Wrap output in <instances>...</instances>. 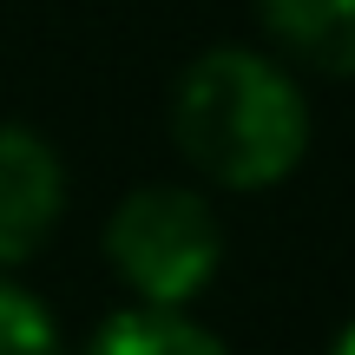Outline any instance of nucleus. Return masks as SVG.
Returning a JSON list of instances; mask_svg holds the SVG:
<instances>
[{
	"mask_svg": "<svg viewBox=\"0 0 355 355\" xmlns=\"http://www.w3.org/2000/svg\"><path fill=\"white\" fill-rule=\"evenodd\" d=\"M0 355H66L60 316L20 277H0Z\"/></svg>",
	"mask_w": 355,
	"mask_h": 355,
	"instance_id": "6",
	"label": "nucleus"
},
{
	"mask_svg": "<svg viewBox=\"0 0 355 355\" xmlns=\"http://www.w3.org/2000/svg\"><path fill=\"white\" fill-rule=\"evenodd\" d=\"M283 66L355 79V0H250Z\"/></svg>",
	"mask_w": 355,
	"mask_h": 355,
	"instance_id": "4",
	"label": "nucleus"
},
{
	"mask_svg": "<svg viewBox=\"0 0 355 355\" xmlns=\"http://www.w3.org/2000/svg\"><path fill=\"white\" fill-rule=\"evenodd\" d=\"M309 92L263 46H204L171 86V145L211 191L257 198L303 171Z\"/></svg>",
	"mask_w": 355,
	"mask_h": 355,
	"instance_id": "1",
	"label": "nucleus"
},
{
	"mask_svg": "<svg viewBox=\"0 0 355 355\" xmlns=\"http://www.w3.org/2000/svg\"><path fill=\"white\" fill-rule=\"evenodd\" d=\"M329 355H355V316H349V322H343V329H336V336H329Z\"/></svg>",
	"mask_w": 355,
	"mask_h": 355,
	"instance_id": "7",
	"label": "nucleus"
},
{
	"mask_svg": "<svg viewBox=\"0 0 355 355\" xmlns=\"http://www.w3.org/2000/svg\"><path fill=\"white\" fill-rule=\"evenodd\" d=\"M79 355H237L211 322H198L191 309H112L99 329L86 336Z\"/></svg>",
	"mask_w": 355,
	"mask_h": 355,
	"instance_id": "5",
	"label": "nucleus"
},
{
	"mask_svg": "<svg viewBox=\"0 0 355 355\" xmlns=\"http://www.w3.org/2000/svg\"><path fill=\"white\" fill-rule=\"evenodd\" d=\"M66 217V158L46 132L0 119V277L26 270Z\"/></svg>",
	"mask_w": 355,
	"mask_h": 355,
	"instance_id": "3",
	"label": "nucleus"
},
{
	"mask_svg": "<svg viewBox=\"0 0 355 355\" xmlns=\"http://www.w3.org/2000/svg\"><path fill=\"white\" fill-rule=\"evenodd\" d=\"M99 250L139 309H191L224 270V217L198 184L152 178L112 204Z\"/></svg>",
	"mask_w": 355,
	"mask_h": 355,
	"instance_id": "2",
	"label": "nucleus"
}]
</instances>
